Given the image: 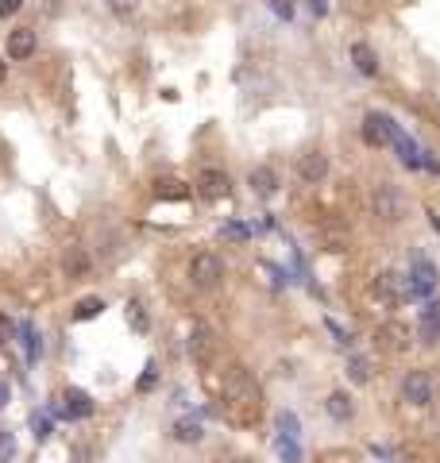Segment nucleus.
I'll use <instances>...</instances> for the list:
<instances>
[{"label":"nucleus","instance_id":"obj_1","mask_svg":"<svg viewBox=\"0 0 440 463\" xmlns=\"http://www.w3.org/2000/svg\"><path fill=\"white\" fill-rule=\"evenodd\" d=\"M225 397L232 405H255L259 409V382L251 379V371L248 367H228L225 371Z\"/></svg>","mask_w":440,"mask_h":463},{"label":"nucleus","instance_id":"obj_2","mask_svg":"<svg viewBox=\"0 0 440 463\" xmlns=\"http://www.w3.org/2000/svg\"><path fill=\"white\" fill-rule=\"evenodd\" d=\"M432 289H437V266L429 263L425 255H414L409 263V274L402 278V298H429Z\"/></svg>","mask_w":440,"mask_h":463},{"label":"nucleus","instance_id":"obj_3","mask_svg":"<svg viewBox=\"0 0 440 463\" xmlns=\"http://www.w3.org/2000/svg\"><path fill=\"white\" fill-rule=\"evenodd\" d=\"M371 208L382 224H398L402 213H406V197H402V190L394 182H379L371 193Z\"/></svg>","mask_w":440,"mask_h":463},{"label":"nucleus","instance_id":"obj_4","mask_svg":"<svg viewBox=\"0 0 440 463\" xmlns=\"http://www.w3.org/2000/svg\"><path fill=\"white\" fill-rule=\"evenodd\" d=\"M220 278H225V263H220L213 251L193 255V263H190V282H193V286H197V289H213Z\"/></svg>","mask_w":440,"mask_h":463},{"label":"nucleus","instance_id":"obj_5","mask_svg":"<svg viewBox=\"0 0 440 463\" xmlns=\"http://www.w3.org/2000/svg\"><path fill=\"white\" fill-rule=\"evenodd\" d=\"M402 397H406L409 405H417V409H425V405H432V374L429 371H409L406 379H402Z\"/></svg>","mask_w":440,"mask_h":463},{"label":"nucleus","instance_id":"obj_6","mask_svg":"<svg viewBox=\"0 0 440 463\" xmlns=\"http://www.w3.org/2000/svg\"><path fill=\"white\" fill-rule=\"evenodd\" d=\"M394 120L386 112H367L363 116V139H367V147H386V143L394 139Z\"/></svg>","mask_w":440,"mask_h":463},{"label":"nucleus","instance_id":"obj_7","mask_svg":"<svg viewBox=\"0 0 440 463\" xmlns=\"http://www.w3.org/2000/svg\"><path fill=\"white\" fill-rule=\"evenodd\" d=\"M59 413L70 417V421H85V417H93V397L85 394V390H77V386L62 390V409Z\"/></svg>","mask_w":440,"mask_h":463},{"label":"nucleus","instance_id":"obj_8","mask_svg":"<svg viewBox=\"0 0 440 463\" xmlns=\"http://www.w3.org/2000/svg\"><path fill=\"white\" fill-rule=\"evenodd\" d=\"M324 174H328V155L324 151H305V155L298 158V178L309 185L324 182Z\"/></svg>","mask_w":440,"mask_h":463},{"label":"nucleus","instance_id":"obj_9","mask_svg":"<svg viewBox=\"0 0 440 463\" xmlns=\"http://www.w3.org/2000/svg\"><path fill=\"white\" fill-rule=\"evenodd\" d=\"M228 190H232V182H228L225 170H201L197 174V193L201 197L220 201V197H228Z\"/></svg>","mask_w":440,"mask_h":463},{"label":"nucleus","instance_id":"obj_10","mask_svg":"<svg viewBox=\"0 0 440 463\" xmlns=\"http://www.w3.org/2000/svg\"><path fill=\"white\" fill-rule=\"evenodd\" d=\"M417 332H421V344H437L440 340V301H429L417 317Z\"/></svg>","mask_w":440,"mask_h":463},{"label":"nucleus","instance_id":"obj_11","mask_svg":"<svg viewBox=\"0 0 440 463\" xmlns=\"http://www.w3.org/2000/svg\"><path fill=\"white\" fill-rule=\"evenodd\" d=\"M35 54V31L31 27H16L8 31V58L12 62H24V58Z\"/></svg>","mask_w":440,"mask_h":463},{"label":"nucleus","instance_id":"obj_12","mask_svg":"<svg viewBox=\"0 0 440 463\" xmlns=\"http://www.w3.org/2000/svg\"><path fill=\"white\" fill-rule=\"evenodd\" d=\"M190 356L197 359V363H208V356H213V328H208V324H193V332H190Z\"/></svg>","mask_w":440,"mask_h":463},{"label":"nucleus","instance_id":"obj_13","mask_svg":"<svg viewBox=\"0 0 440 463\" xmlns=\"http://www.w3.org/2000/svg\"><path fill=\"white\" fill-rule=\"evenodd\" d=\"M248 185L259 197H274V193H278V174H274L271 166H255V170L248 174Z\"/></svg>","mask_w":440,"mask_h":463},{"label":"nucleus","instance_id":"obj_14","mask_svg":"<svg viewBox=\"0 0 440 463\" xmlns=\"http://www.w3.org/2000/svg\"><path fill=\"white\" fill-rule=\"evenodd\" d=\"M394 147H398V158H402V166H409V170H417V166H421V147H417L414 139H409L406 132H402V128H394Z\"/></svg>","mask_w":440,"mask_h":463},{"label":"nucleus","instance_id":"obj_15","mask_svg":"<svg viewBox=\"0 0 440 463\" xmlns=\"http://www.w3.org/2000/svg\"><path fill=\"white\" fill-rule=\"evenodd\" d=\"M351 62H356V70L363 77H379V58H374V50L367 47V43H351Z\"/></svg>","mask_w":440,"mask_h":463},{"label":"nucleus","instance_id":"obj_16","mask_svg":"<svg viewBox=\"0 0 440 463\" xmlns=\"http://www.w3.org/2000/svg\"><path fill=\"white\" fill-rule=\"evenodd\" d=\"M62 271H66V278H85L89 274V255H85V248H66V255H62Z\"/></svg>","mask_w":440,"mask_h":463},{"label":"nucleus","instance_id":"obj_17","mask_svg":"<svg viewBox=\"0 0 440 463\" xmlns=\"http://www.w3.org/2000/svg\"><path fill=\"white\" fill-rule=\"evenodd\" d=\"M402 278L394 271H382V274H374V294H379L382 301H386V305H394V301L402 298Z\"/></svg>","mask_w":440,"mask_h":463},{"label":"nucleus","instance_id":"obj_18","mask_svg":"<svg viewBox=\"0 0 440 463\" xmlns=\"http://www.w3.org/2000/svg\"><path fill=\"white\" fill-rule=\"evenodd\" d=\"M324 409H328V417H333V421H348V417L356 413V409H351V397L340 394V390H336V394H328Z\"/></svg>","mask_w":440,"mask_h":463},{"label":"nucleus","instance_id":"obj_19","mask_svg":"<svg viewBox=\"0 0 440 463\" xmlns=\"http://www.w3.org/2000/svg\"><path fill=\"white\" fill-rule=\"evenodd\" d=\"M348 379L356 382V386H367V382H371V363H367L363 356H351L348 359Z\"/></svg>","mask_w":440,"mask_h":463},{"label":"nucleus","instance_id":"obj_20","mask_svg":"<svg viewBox=\"0 0 440 463\" xmlns=\"http://www.w3.org/2000/svg\"><path fill=\"white\" fill-rule=\"evenodd\" d=\"M100 313H105V301H100V298H85V301H77L74 321H93V317H100Z\"/></svg>","mask_w":440,"mask_h":463},{"label":"nucleus","instance_id":"obj_21","mask_svg":"<svg viewBox=\"0 0 440 463\" xmlns=\"http://www.w3.org/2000/svg\"><path fill=\"white\" fill-rule=\"evenodd\" d=\"M174 437H178V440H185V444H197V440L205 437V429H201L197 421H190V417H185V421H178V425H174Z\"/></svg>","mask_w":440,"mask_h":463},{"label":"nucleus","instance_id":"obj_22","mask_svg":"<svg viewBox=\"0 0 440 463\" xmlns=\"http://www.w3.org/2000/svg\"><path fill=\"white\" fill-rule=\"evenodd\" d=\"M379 340H390V347H406L409 332L402 328V324H386V328H379Z\"/></svg>","mask_w":440,"mask_h":463},{"label":"nucleus","instance_id":"obj_23","mask_svg":"<svg viewBox=\"0 0 440 463\" xmlns=\"http://www.w3.org/2000/svg\"><path fill=\"white\" fill-rule=\"evenodd\" d=\"M128 324H132L135 332H147L151 328V321H147V313H143L139 301H128Z\"/></svg>","mask_w":440,"mask_h":463},{"label":"nucleus","instance_id":"obj_24","mask_svg":"<svg viewBox=\"0 0 440 463\" xmlns=\"http://www.w3.org/2000/svg\"><path fill=\"white\" fill-rule=\"evenodd\" d=\"M274 448H278V455H282L286 463H298L301 460V448H298V440H294V437H278V444H274Z\"/></svg>","mask_w":440,"mask_h":463},{"label":"nucleus","instance_id":"obj_25","mask_svg":"<svg viewBox=\"0 0 440 463\" xmlns=\"http://www.w3.org/2000/svg\"><path fill=\"white\" fill-rule=\"evenodd\" d=\"M12 460H16V437L0 425V463H12Z\"/></svg>","mask_w":440,"mask_h":463},{"label":"nucleus","instance_id":"obj_26","mask_svg":"<svg viewBox=\"0 0 440 463\" xmlns=\"http://www.w3.org/2000/svg\"><path fill=\"white\" fill-rule=\"evenodd\" d=\"M278 432H282V437H294V440H298V432H301V425H298V413H290V409H282V413H278Z\"/></svg>","mask_w":440,"mask_h":463},{"label":"nucleus","instance_id":"obj_27","mask_svg":"<svg viewBox=\"0 0 440 463\" xmlns=\"http://www.w3.org/2000/svg\"><path fill=\"white\" fill-rule=\"evenodd\" d=\"M31 432H35V440H47L50 437V417L47 413H31Z\"/></svg>","mask_w":440,"mask_h":463},{"label":"nucleus","instance_id":"obj_28","mask_svg":"<svg viewBox=\"0 0 440 463\" xmlns=\"http://www.w3.org/2000/svg\"><path fill=\"white\" fill-rule=\"evenodd\" d=\"M20 336H24L27 359H35V351H39V336H35V328H31V324H20Z\"/></svg>","mask_w":440,"mask_h":463},{"label":"nucleus","instance_id":"obj_29","mask_svg":"<svg viewBox=\"0 0 440 463\" xmlns=\"http://www.w3.org/2000/svg\"><path fill=\"white\" fill-rule=\"evenodd\" d=\"M158 193H167V197H185V190H182V182H158Z\"/></svg>","mask_w":440,"mask_h":463},{"label":"nucleus","instance_id":"obj_30","mask_svg":"<svg viewBox=\"0 0 440 463\" xmlns=\"http://www.w3.org/2000/svg\"><path fill=\"white\" fill-rule=\"evenodd\" d=\"M271 8L278 12V16H286V20L294 16V4H290V0H271Z\"/></svg>","mask_w":440,"mask_h":463},{"label":"nucleus","instance_id":"obj_31","mask_svg":"<svg viewBox=\"0 0 440 463\" xmlns=\"http://www.w3.org/2000/svg\"><path fill=\"white\" fill-rule=\"evenodd\" d=\"M305 8L313 12V16H324V12H328V0H305Z\"/></svg>","mask_w":440,"mask_h":463},{"label":"nucleus","instance_id":"obj_32","mask_svg":"<svg viewBox=\"0 0 440 463\" xmlns=\"http://www.w3.org/2000/svg\"><path fill=\"white\" fill-rule=\"evenodd\" d=\"M20 4H24V0H0V16H12V12H20Z\"/></svg>","mask_w":440,"mask_h":463},{"label":"nucleus","instance_id":"obj_33","mask_svg":"<svg viewBox=\"0 0 440 463\" xmlns=\"http://www.w3.org/2000/svg\"><path fill=\"white\" fill-rule=\"evenodd\" d=\"M12 402V386H8V382H4V379H0V409H4V405H8Z\"/></svg>","mask_w":440,"mask_h":463},{"label":"nucleus","instance_id":"obj_34","mask_svg":"<svg viewBox=\"0 0 440 463\" xmlns=\"http://www.w3.org/2000/svg\"><path fill=\"white\" fill-rule=\"evenodd\" d=\"M12 336V321L8 317H0V340H8Z\"/></svg>","mask_w":440,"mask_h":463},{"label":"nucleus","instance_id":"obj_35","mask_svg":"<svg viewBox=\"0 0 440 463\" xmlns=\"http://www.w3.org/2000/svg\"><path fill=\"white\" fill-rule=\"evenodd\" d=\"M225 232H228V236H232V240H243V236H248V232H243V228H240V224H228V228H225Z\"/></svg>","mask_w":440,"mask_h":463},{"label":"nucleus","instance_id":"obj_36","mask_svg":"<svg viewBox=\"0 0 440 463\" xmlns=\"http://www.w3.org/2000/svg\"><path fill=\"white\" fill-rule=\"evenodd\" d=\"M225 463H255V460H248V455H232V460H225Z\"/></svg>","mask_w":440,"mask_h":463},{"label":"nucleus","instance_id":"obj_37","mask_svg":"<svg viewBox=\"0 0 440 463\" xmlns=\"http://www.w3.org/2000/svg\"><path fill=\"white\" fill-rule=\"evenodd\" d=\"M4 77H8V62H0V85H4Z\"/></svg>","mask_w":440,"mask_h":463}]
</instances>
